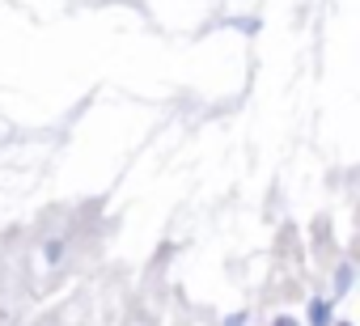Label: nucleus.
Wrapping results in <instances>:
<instances>
[{
	"label": "nucleus",
	"instance_id": "obj_1",
	"mask_svg": "<svg viewBox=\"0 0 360 326\" xmlns=\"http://www.w3.org/2000/svg\"><path fill=\"white\" fill-rule=\"evenodd\" d=\"M314 318H318V326H326V305L322 301H314Z\"/></svg>",
	"mask_w": 360,
	"mask_h": 326
},
{
	"label": "nucleus",
	"instance_id": "obj_2",
	"mask_svg": "<svg viewBox=\"0 0 360 326\" xmlns=\"http://www.w3.org/2000/svg\"><path fill=\"white\" fill-rule=\"evenodd\" d=\"M276 326H297V322H292V318H280V322H276Z\"/></svg>",
	"mask_w": 360,
	"mask_h": 326
},
{
	"label": "nucleus",
	"instance_id": "obj_3",
	"mask_svg": "<svg viewBox=\"0 0 360 326\" xmlns=\"http://www.w3.org/2000/svg\"><path fill=\"white\" fill-rule=\"evenodd\" d=\"M343 326H347V322H343Z\"/></svg>",
	"mask_w": 360,
	"mask_h": 326
}]
</instances>
